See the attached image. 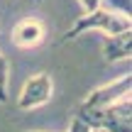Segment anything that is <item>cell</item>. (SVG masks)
<instances>
[{
    "label": "cell",
    "instance_id": "cell-1",
    "mask_svg": "<svg viewBox=\"0 0 132 132\" xmlns=\"http://www.w3.org/2000/svg\"><path fill=\"white\" fill-rule=\"evenodd\" d=\"M130 27H132V22H130L127 15L113 12V10H108L105 5H100V7L88 10L83 17L76 20L73 27L61 37V42H71V39L86 34L88 29H98V32H105V34H115V32H125V29H130Z\"/></svg>",
    "mask_w": 132,
    "mask_h": 132
},
{
    "label": "cell",
    "instance_id": "cell-2",
    "mask_svg": "<svg viewBox=\"0 0 132 132\" xmlns=\"http://www.w3.org/2000/svg\"><path fill=\"white\" fill-rule=\"evenodd\" d=\"M52 76L49 73H34L29 76L27 81H24L22 90H20L17 95V108L20 110H34V108H42L44 103H49V98H52Z\"/></svg>",
    "mask_w": 132,
    "mask_h": 132
},
{
    "label": "cell",
    "instance_id": "cell-3",
    "mask_svg": "<svg viewBox=\"0 0 132 132\" xmlns=\"http://www.w3.org/2000/svg\"><path fill=\"white\" fill-rule=\"evenodd\" d=\"M130 86H132V76L125 73V76H120V78L110 81V83L100 86V88H93L81 103L90 105V108H105V105L115 103V100H120V98H127L130 95Z\"/></svg>",
    "mask_w": 132,
    "mask_h": 132
},
{
    "label": "cell",
    "instance_id": "cell-4",
    "mask_svg": "<svg viewBox=\"0 0 132 132\" xmlns=\"http://www.w3.org/2000/svg\"><path fill=\"white\" fill-rule=\"evenodd\" d=\"M44 34H47V29H44L42 20L24 17L12 27V44L20 49H34L44 42Z\"/></svg>",
    "mask_w": 132,
    "mask_h": 132
},
{
    "label": "cell",
    "instance_id": "cell-5",
    "mask_svg": "<svg viewBox=\"0 0 132 132\" xmlns=\"http://www.w3.org/2000/svg\"><path fill=\"white\" fill-rule=\"evenodd\" d=\"M132 56V29L125 32H115L105 37V47H103V59L105 61H125Z\"/></svg>",
    "mask_w": 132,
    "mask_h": 132
},
{
    "label": "cell",
    "instance_id": "cell-6",
    "mask_svg": "<svg viewBox=\"0 0 132 132\" xmlns=\"http://www.w3.org/2000/svg\"><path fill=\"white\" fill-rule=\"evenodd\" d=\"M7 78H10V61L0 54V103H7Z\"/></svg>",
    "mask_w": 132,
    "mask_h": 132
},
{
    "label": "cell",
    "instance_id": "cell-7",
    "mask_svg": "<svg viewBox=\"0 0 132 132\" xmlns=\"http://www.w3.org/2000/svg\"><path fill=\"white\" fill-rule=\"evenodd\" d=\"M81 3V7L86 10V12H88V10H95V7H100V3H103V0H78Z\"/></svg>",
    "mask_w": 132,
    "mask_h": 132
}]
</instances>
